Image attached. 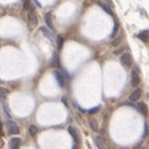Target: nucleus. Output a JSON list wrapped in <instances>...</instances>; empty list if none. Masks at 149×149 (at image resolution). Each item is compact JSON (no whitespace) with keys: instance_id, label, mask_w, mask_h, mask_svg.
<instances>
[{"instance_id":"10","label":"nucleus","mask_w":149,"mask_h":149,"mask_svg":"<svg viewBox=\"0 0 149 149\" xmlns=\"http://www.w3.org/2000/svg\"><path fill=\"white\" fill-rule=\"evenodd\" d=\"M140 94H142V91L140 90H135L134 92L129 96V100L132 101V102H135V101H138L140 98Z\"/></svg>"},{"instance_id":"19","label":"nucleus","mask_w":149,"mask_h":149,"mask_svg":"<svg viewBox=\"0 0 149 149\" xmlns=\"http://www.w3.org/2000/svg\"><path fill=\"white\" fill-rule=\"evenodd\" d=\"M29 133L31 134L32 137H34V135H36V133H37V128H36L35 126H30V127H29Z\"/></svg>"},{"instance_id":"1","label":"nucleus","mask_w":149,"mask_h":149,"mask_svg":"<svg viewBox=\"0 0 149 149\" xmlns=\"http://www.w3.org/2000/svg\"><path fill=\"white\" fill-rule=\"evenodd\" d=\"M121 62H122V65H123V66L129 67L132 65V56H131V53L129 52H124L123 55L121 56Z\"/></svg>"},{"instance_id":"26","label":"nucleus","mask_w":149,"mask_h":149,"mask_svg":"<svg viewBox=\"0 0 149 149\" xmlns=\"http://www.w3.org/2000/svg\"><path fill=\"white\" fill-rule=\"evenodd\" d=\"M73 149H74V148H73Z\"/></svg>"},{"instance_id":"15","label":"nucleus","mask_w":149,"mask_h":149,"mask_svg":"<svg viewBox=\"0 0 149 149\" xmlns=\"http://www.w3.org/2000/svg\"><path fill=\"white\" fill-rule=\"evenodd\" d=\"M22 1H24V9H25L26 11H30V10H32L31 0H22Z\"/></svg>"},{"instance_id":"17","label":"nucleus","mask_w":149,"mask_h":149,"mask_svg":"<svg viewBox=\"0 0 149 149\" xmlns=\"http://www.w3.org/2000/svg\"><path fill=\"white\" fill-rule=\"evenodd\" d=\"M90 126L93 131H98V124H97V121L94 118H91L90 119Z\"/></svg>"},{"instance_id":"8","label":"nucleus","mask_w":149,"mask_h":149,"mask_svg":"<svg viewBox=\"0 0 149 149\" xmlns=\"http://www.w3.org/2000/svg\"><path fill=\"white\" fill-rule=\"evenodd\" d=\"M20 143H21V140L19 139V138H13V139H10V149H19L20 147Z\"/></svg>"},{"instance_id":"24","label":"nucleus","mask_w":149,"mask_h":149,"mask_svg":"<svg viewBox=\"0 0 149 149\" xmlns=\"http://www.w3.org/2000/svg\"><path fill=\"white\" fill-rule=\"evenodd\" d=\"M118 42H119V37H118V39H116V40H114V41L112 42V45H118Z\"/></svg>"},{"instance_id":"21","label":"nucleus","mask_w":149,"mask_h":149,"mask_svg":"<svg viewBox=\"0 0 149 149\" xmlns=\"http://www.w3.org/2000/svg\"><path fill=\"white\" fill-rule=\"evenodd\" d=\"M117 31H118V22H117V21H114V28H113V32H112L111 37H114V36H116Z\"/></svg>"},{"instance_id":"5","label":"nucleus","mask_w":149,"mask_h":149,"mask_svg":"<svg viewBox=\"0 0 149 149\" xmlns=\"http://www.w3.org/2000/svg\"><path fill=\"white\" fill-rule=\"evenodd\" d=\"M40 30H41V32H42L46 37H47V39L50 40V41H53V40H55V36H53V32H52L50 29H46V28H40Z\"/></svg>"},{"instance_id":"14","label":"nucleus","mask_w":149,"mask_h":149,"mask_svg":"<svg viewBox=\"0 0 149 149\" xmlns=\"http://www.w3.org/2000/svg\"><path fill=\"white\" fill-rule=\"evenodd\" d=\"M148 34H149L148 30H144V31H142V32L138 34L137 36L139 37L140 40H143V41H148Z\"/></svg>"},{"instance_id":"13","label":"nucleus","mask_w":149,"mask_h":149,"mask_svg":"<svg viewBox=\"0 0 149 149\" xmlns=\"http://www.w3.org/2000/svg\"><path fill=\"white\" fill-rule=\"evenodd\" d=\"M138 108H139L140 112L144 114V116H147V114H148V107H147V104H145V103L140 102L139 104H138Z\"/></svg>"},{"instance_id":"20","label":"nucleus","mask_w":149,"mask_h":149,"mask_svg":"<svg viewBox=\"0 0 149 149\" xmlns=\"http://www.w3.org/2000/svg\"><path fill=\"white\" fill-rule=\"evenodd\" d=\"M62 45H63V37L62 36H59V37H57V47L61 49Z\"/></svg>"},{"instance_id":"9","label":"nucleus","mask_w":149,"mask_h":149,"mask_svg":"<svg viewBox=\"0 0 149 149\" xmlns=\"http://www.w3.org/2000/svg\"><path fill=\"white\" fill-rule=\"evenodd\" d=\"M51 66H53V67H59L60 66V57H59V55H57V52H53L52 53Z\"/></svg>"},{"instance_id":"6","label":"nucleus","mask_w":149,"mask_h":149,"mask_svg":"<svg viewBox=\"0 0 149 149\" xmlns=\"http://www.w3.org/2000/svg\"><path fill=\"white\" fill-rule=\"evenodd\" d=\"M45 21H46V25L49 26V29L51 30V31H53L55 28H53V24H52V15H51V13H47V14L45 15Z\"/></svg>"},{"instance_id":"16","label":"nucleus","mask_w":149,"mask_h":149,"mask_svg":"<svg viewBox=\"0 0 149 149\" xmlns=\"http://www.w3.org/2000/svg\"><path fill=\"white\" fill-rule=\"evenodd\" d=\"M6 96H8V90L4 88V87H0V100L4 101Z\"/></svg>"},{"instance_id":"3","label":"nucleus","mask_w":149,"mask_h":149,"mask_svg":"<svg viewBox=\"0 0 149 149\" xmlns=\"http://www.w3.org/2000/svg\"><path fill=\"white\" fill-rule=\"evenodd\" d=\"M140 82V78H139V74H138V71L137 70H133L132 71V86L137 87Z\"/></svg>"},{"instance_id":"2","label":"nucleus","mask_w":149,"mask_h":149,"mask_svg":"<svg viewBox=\"0 0 149 149\" xmlns=\"http://www.w3.org/2000/svg\"><path fill=\"white\" fill-rule=\"evenodd\" d=\"M8 129H9V133H11V134H18L20 129H19V126L16 123H14V122H11V121H9L8 122Z\"/></svg>"},{"instance_id":"12","label":"nucleus","mask_w":149,"mask_h":149,"mask_svg":"<svg viewBox=\"0 0 149 149\" xmlns=\"http://www.w3.org/2000/svg\"><path fill=\"white\" fill-rule=\"evenodd\" d=\"M67 131H69V133L72 135V138H73L74 142L78 140V135H77V132H76V129H74L73 127H69V128H67Z\"/></svg>"},{"instance_id":"11","label":"nucleus","mask_w":149,"mask_h":149,"mask_svg":"<svg viewBox=\"0 0 149 149\" xmlns=\"http://www.w3.org/2000/svg\"><path fill=\"white\" fill-rule=\"evenodd\" d=\"M94 143H96V145H97V148H98V149H107V148H106V144H104L103 138L97 137L96 139H94Z\"/></svg>"},{"instance_id":"22","label":"nucleus","mask_w":149,"mask_h":149,"mask_svg":"<svg viewBox=\"0 0 149 149\" xmlns=\"http://www.w3.org/2000/svg\"><path fill=\"white\" fill-rule=\"evenodd\" d=\"M3 108H4V112H5V114H6V116H8V118H10V119H11V116H10L9 109H8V104L4 103V104H3Z\"/></svg>"},{"instance_id":"4","label":"nucleus","mask_w":149,"mask_h":149,"mask_svg":"<svg viewBox=\"0 0 149 149\" xmlns=\"http://www.w3.org/2000/svg\"><path fill=\"white\" fill-rule=\"evenodd\" d=\"M55 77H56L57 83L60 84V87L65 86V76H63V73L61 72V71H56V72H55Z\"/></svg>"},{"instance_id":"25","label":"nucleus","mask_w":149,"mask_h":149,"mask_svg":"<svg viewBox=\"0 0 149 149\" xmlns=\"http://www.w3.org/2000/svg\"><path fill=\"white\" fill-rule=\"evenodd\" d=\"M91 1H93V3H98L100 0H91Z\"/></svg>"},{"instance_id":"7","label":"nucleus","mask_w":149,"mask_h":149,"mask_svg":"<svg viewBox=\"0 0 149 149\" xmlns=\"http://www.w3.org/2000/svg\"><path fill=\"white\" fill-rule=\"evenodd\" d=\"M29 22L31 25H36L37 24V15L34 10H30L29 11Z\"/></svg>"},{"instance_id":"23","label":"nucleus","mask_w":149,"mask_h":149,"mask_svg":"<svg viewBox=\"0 0 149 149\" xmlns=\"http://www.w3.org/2000/svg\"><path fill=\"white\" fill-rule=\"evenodd\" d=\"M98 109H100V107H93L92 109H90V114H93V113H96V112H98Z\"/></svg>"},{"instance_id":"18","label":"nucleus","mask_w":149,"mask_h":149,"mask_svg":"<svg viewBox=\"0 0 149 149\" xmlns=\"http://www.w3.org/2000/svg\"><path fill=\"white\" fill-rule=\"evenodd\" d=\"M97 4L102 6V8L104 9V11H106V13H108V14H113V13H112V10H111V8H109V6H107L106 4H102V3H100V1H98Z\"/></svg>"}]
</instances>
